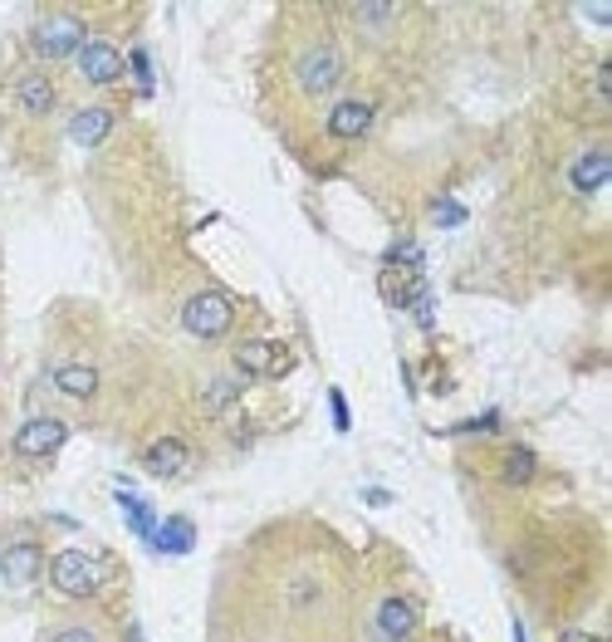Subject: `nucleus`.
I'll return each mask as SVG.
<instances>
[{
	"instance_id": "nucleus-1",
	"label": "nucleus",
	"mask_w": 612,
	"mask_h": 642,
	"mask_svg": "<svg viewBox=\"0 0 612 642\" xmlns=\"http://www.w3.org/2000/svg\"><path fill=\"white\" fill-rule=\"evenodd\" d=\"M344 70H348V60L334 40H314L295 54V84L304 99H328L344 84Z\"/></svg>"
},
{
	"instance_id": "nucleus-2",
	"label": "nucleus",
	"mask_w": 612,
	"mask_h": 642,
	"mask_svg": "<svg viewBox=\"0 0 612 642\" xmlns=\"http://www.w3.org/2000/svg\"><path fill=\"white\" fill-rule=\"evenodd\" d=\"M84 40H89V30H84V21L74 11H50L35 21L30 30V54L45 64H64L74 60V54L84 50Z\"/></svg>"
},
{
	"instance_id": "nucleus-3",
	"label": "nucleus",
	"mask_w": 612,
	"mask_h": 642,
	"mask_svg": "<svg viewBox=\"0 0 612 642\" xmlns=\"http://www.w3.org/2000/svg\"><path fill=\"white\" fill-rule=\"evenodd\" d=\"M236 324V305H230L221 289H197V295L182 305V329L191 338H226Z\"/></svg>"
},
{
	"instance_id": "nucleus-4",
	"label": "nucleus",
	"mask_w": 612,
	"mask_h": 642,
	"mask_svg": "<svg viewBox=\"0 0 612 642\" xmlns=\"http://www.w3.org/2000/svg\"><path fill=\"white\" fill-rule=\"evenodd\" d=\"M45 573H50L60 598H93L99 593V564L84 550H60L54 559H45Z\"/></svg>"
},
{
	"instance_id": "nucleus-5",
	"label": "nucleus",
	"mask_w": 612,
	"mask_h": 642,
	"mask_svg": "<svg viewBox=\"0 0 612 642\" xmlns=\"http://www.w3.org/2000/svg\"><path fill=\"white\" fill-rule=\"evenodd\" d=\"M422 628V608L407 593H387L373 608V642H412Z\"/></svg>"
},
{
	"instance_id": "nucleus-6",
	"label": "nucleus",
	"mask_w": 612,
	"mask_h": 642,
	"mask_svg": "<svg viewBox=\"0 0 612 642\" xmlns=\"http://www.w3.org/2000/svg\"><path fill=\"white\" fill-rule=\"evenodd\" d=\"M11 99L25 119H45V113L60 109V84H54V74H45V70H21L11 79Z\"/></svg>"
},
{
	"instance_id": "nucleus-7",
	"label": "nucleus",
	"mask_w": 612,
	"mask_h": 642,
	"mask_svg": "<svg viewBox=\"0 0 612 642\" xmlns=\"http://www.w3.org/2000/svg\"><path fill=\"white\" fill-rule=\"evenodd\" d=\"M64 442H70V427H64L60 417H30V422L11 436V452L25 456V461H45V456H54Z\"/></svg>"
},
{
	"instance_id": "nucleus-8",
	"label": "nucleus",
	"mask_w": 612,
	"mask_h": 642,
	"mask_svg": "<svg viewBox=\"0 0 612 642\" xmlns=\"http://www.w3.org/2000/svg\"><path fill=\"white\" fill-rule=\"evenodd\" d=\"M236 368L250 378H285L295 368V354L275 338H246V344H236Z\"/></svg>"
},
{
	"instance_id": "nucleus-9",
	"label": "nucleus",
	"mask_w": 612,
	"mask_h": 642,
	"mask_svg": "<svg viewBox=\"0 0 612 642\" xmlns=\"http://www.w3.org/2000/svg\"><path fill=\"white\" fill-rule=\"evenodd\" d=\"M74 64H79L84 84H93V89H109V84L123 79V54H118V45H109V40H84Z\"/></svg>"
},
{
	"instance_id": "nucleus-10",
	"label": "nucleus",
	"mask_w": 612,
	"mask_h": 642,
	"mask_svg": "<svg viewBox=\"0 0 612 642\" xmlns=\"http://www.w3.org/2000/svg\"><path fill=\"white\" fill-rule=\"evenodd\" d=\"M373 103L367 99H338L334 109H328V119H324V128L334 133V138H344V143H353V138H367L373 133Z\"/></svg>"
},
{
	"instance_id": "nucleus-11",
	"label": "nucleus",
	"mask_w": 612,
	"mask_h": 642,
	"mask_svg": "<svg viewBox=\"0 0 612 642\" xmlns=\"http://www.w3.org/2000/svg\"><path fill=\"white\" fill-rule=\"evenodd\" d=\"M138 461L152 476H182L191 466V446H187V436H158V442L142 446Z\"/></svg>"
},
{
	"instance_id": "nucleus-12",
	"label": "nucleus",
	"mask_w": 612,
	"mask_h": 642,
	"mask_svg": "<svg viewBox=\"0 0 612 642\" xmlns=\"http://www.w3.org/2000/svg\"><path fill=\"white\" fill-rule=\"evenodd\" d=\"M612 172V158L608 148H583L578 158L569 162V187L578 192V197H592V192H602V182H608Z\"/></svg>"
},
{
	"instance_id": "nucleus-13",
	"label": "nucleus",
	"mask_w": 612,
	"mask_h": 642,
	"mask_svg": "<svg viewBox=\"0 0 612 642\" xmlns=\"http://www.w3.org/2000/svg\"><path fill=\"white\" fill-rule=\"evenodd\" d=\"M45 569V554L40 544H11L5 550V559H0V573H5V583H15V589H25V583H35V573Z\"/></svg>"
},
{
	"instance_id": "nucleus-14",
	"label": "nucleus",
	"mask_w": 612,
	"mask_h": 642,
	"mask_svg": "<svg viewBox=\"0 0 612 642\" xmlns=\"http://www.w3.org/2000/svg\"><path fill=\"white\" fill-rule=\"evenodd\" d=\"M109 133H113V109H103V103H93V109H79L70 119V138L79 143V148H99Z\"/></svg>"
},
{
	"instance_id": "nucleus-15",
	"label": "nucleus",
	"mask_w": 612,
	"mask_h": 642,
	"mask_svg": "<svg viewBox=\"0 0 612 642\" xmlns=\"http://www.w3.org/2000/svg\"><path fill=\"white\" fill-rule=\"evenodd\" d=\"M285 598H289V608H295V613H319V608H328V589H324V579H319L314 569H299L295 579L285 583Z\"/></svg>"
},
{
	"instance_id": "nucleus-16",
	"label": "nucleus",
	"mask_w": 612,
	"mask_h": 642,
	"mask_svg": "<svg viewBox=\"0 0 612 642\" xmlns=\"http://www.w3.org/2000/svg\"><path fill=\"white\" fill-rule=\"evenodd\" d=\"M240 403V378H207V383H201V393H197V407L207 417H226L230 407Z\"/></svg>"
},
{
	"instance_id": "nucleus-17",
	"label": "nucleus",
	"mask_w": 612,
	"mask_h": 642,
	"mask_svg": "<svg viewBox=\"0 0 612 642\" xmlns=\"http://www.w3.org/2000/svg\"><path fill=\"white\" fill-rule=\"evenodd\" d=\"M54 387H60L64 397L89 403V397L99 393V368H93V363H60V368H54Z\"/></svg>"
},
{
	"instance_id": "nucleus-18",
	"label": "nucleus",
	"mask_w": 612,
	"mask_h": 642,
	"mask_svg": "<svg viewBox=\"0 0 612 642\" xmlns=\"http://www.w3.org/2000/svg\"><path fill=\"white\" fill-rule=\"evenodd\" d=\"M534 452L529 446H510V452H504V471H500V481L510 485V491H520V485H529L534 481Z\"/></svg>"
},
{
	"instance_id": "nucleus-19",
	"label": "nucleus",
	"mask_w": 612,
	"mask_h": 642,
	"mask_svg": "<svg viewBox=\"0 0 612 642\" xmlns=\"http://www.w3.org/2000/svg\"><path fill=\"white\" fill-rule=\"evenodd\" d=\"M191 540H197V534H191V520H167L162 524V530H152V544H158V550H167V554H187L191 550Z\"/></svg>"
},
{
	"instance_id": "nucleus-20",
	"label": "nucleus",
	"mask_w": 612,
	"mask_h": 642,
	"mask_svg": "<svg viewBox=\"0 0 612 642\" xmlns=\"http://www.w3.org/2000/svg\"><path fill=\"white\" fill-rule=\"evenodd\" d=\"M348 15H353V25H363V30H383V25H392L402 11H397V5H353Z\"/></svg>"
},
{
	"instance_id": "nucleus-21",
	"label": "nucleus",
	"mask_w": 612,
	"mask_h": 642,
	"mask_svg": "<svg viewBox=\"0 0 612 642\" xmlns=\"http://www.w3.org/2000/svg\"><path fill=\"white\" fill-rule=\"evenodd\" d=\"M45 642H103V632L93 628V622H60V628H50V638Z\"/></svg>"
},
{
	"instance_id": "nucleus-22",
	"label": "nucleus",
	"mask_w": 612,
	"mask_h": 642,
	"mask_svg": "<svg viewBox=\"0 0 612 642\" xmlns=\"http://www.w3.org/2000/svg\"><path fill=\"white\" fill-rule=\"evenodd\" d=\"M436 226H461V221H465V207H461V201H436Z\"/></svg>"
},
{
	"instance_id": "nucleus-23",
	"label": "nucleus",
	"mask_w": 612,
	"mask_h": 642,
	"mask_svg": "<svg viewBox=\"0 0 612 642\" xmlns=\"http://www.w3.org/2000/svg\"><path fill=\"white\" fill-rule=\"evenodd\" d=\"M133 70H138V84H142V94L152 89V64H148V50H133Z\"/></svg>"
},
{
	"instance_id": "nucleus-24",
	"label": "nucleus",
	"mask_w": 612,
	"mask_h": 642,
	"mask_svg": "<svg viewBox=\"0 0 612 642\" xmlns=\"http://www.w3.org/2000/svg\"><path fill=\"white\" fill-rule=\"evenodd\" d=\"M608 89H612V70L602 64V70H598V84H592V94H598V99H608Z\"/></svg>"
},
{
	"instance_id": "nucleus-25",
	"label": "nucleus",
	"mask_w": 612,
	"mask_h": 642,
	"mask_svg": "<svg viewBox=\"0 0 612 642\" xmlns=\"http://www.w3.org/2000/svg\"><path fill=\"white\" fill-rule=\"evenodd\" d=\"M559 642H598V638H592V632H563Z\"/></svg>"
}]
</instances>
